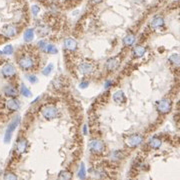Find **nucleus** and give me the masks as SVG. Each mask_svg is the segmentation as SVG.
<instances>
[{
	"label": "nucleus",
	"mask_w": 180,
	"mask_h": 180,
	"mask_svg": "<svg viewBox=\"0 0 180 180\" xmlns=\"http://www.w3.org/2000/svg\"><path fill=\"white\" fill-rule=\"evenodd\" d=\"M89 147H90L91 152H93V153H96V154L101 153V152L103 151V149H104L103 142L101 141V140H98V139L92 140V141L90 142Z\"/></svg>",
	"instance_id": "nucleus-5"
},
{
	"label": "nucleus",
	"mask_w": 180,
	"mask_h": 180,
	"mask_svg": "<svg viewBox=\"0 0 180 180\" xmlns=\"http://www.w3.org/2000/svg\"><path fill=\"white\" fill-rule=\"evenodd\" d=\"M39 10H40V9H39V7L37 6V5H33V6H32V13L35 15V16L38 14Z\"/></svg>",
	"instance_id": "nucleus-28"
},
{
	"label": "nucleus",
	"mask_w": 180,
	"mask_h": 180,
	"mask_svg": "<svg viewBox=\"0 0 180 180\" xmlns=\"http://www.w3.org/2000/svg\"><path fill=\"white\" fill-rule=\"evenodd\" d=\"M27 79H28L31 83H36L37 82V78H36V76H34V75H28L27 76Z\"/></svg>",
	"instance_id": "nucleus-27"
},
{
	"label": "nucleus",
	"mask_w": 180,
	"mask_h": 180,
	"mask_svg": "<svg viewBox=\"0 0 180 180\" xmlns=\"http://www.w3.org/2000/svg\"><path fill=\"white\" fill-rule=\"evenodd\" d=\"M4 178L5 179H16L17 176L13 175V174H7V175L4 176Z\"/></svg>",
	"instance_id": "nucleus-30"
},
{
	"label": "nucleus",
	"mask_w": 180,
	"mask_h": 180,
	"mask_svg": "<svg viewBox=\"0 0 180 180\" xmlns=\"http://www.w3.org/2000/svg\"><path fill=\"white\" fill-rule=\"evenodd\" d=\"M88 86V82H82L81 85H80V87L81 88H86Z\"/></svg>",
	"instance_id": "nucleus-31"
},
{
	"label": "nucleus",
	"mask_w": 180,
	"mask_h": 180,
	"mask_svg": "<svg viewBox=\"0 0 180 180\" xmlns=\"http://www.w3.org/2000/svg\"><path fill=\"white\" fill-rule=\"evenodd\" d=\"M4 93H5V95H7V96H9V97H14L17 95V90L15 89L13 86L8 85L4 88Z\"/></svg>",
	"instance_id": "nucleus-15"
},
{
	"label": "nucleus",
	"mask_w": 180,
	"mask_h": 180,
	"mask_svg": "<svg viewBox=\"0 0 180 180\" xmlns=\"http://www.w3.org/2000/svg\"><path fill=\"white\" fill-rule=\"evenodd\" d=\"M18 64L23 70H29L34 67L35 61L30 55H24L18 60Z\"/></svg>",
	"instance_id": "nucleus-2"
},
{
	"label": "nucleus",
	"mask_w": 180,
	"mask_h": 180,
	"mask_svg": "<svg viewBox=\"0 0 180 180\" xmlns=\"http://www.w3.org/2000/svg\"><path fill=\"white\" fill-rule=\"evenodd\" d=\"M64 47L65 49L70 50V51H74V50L77 48V43H76L75 40L71 38H67L65 41H64Z\"/></svg>",
	"instance_id": "nucleus-9"
},
{
	"label": "nucleus",
	"mask_w": 180,
	"mask_h": 180,
	"mask_svg": "<svg viewBox=\"0 0 180 180\" xmlns=\"http://www.w3.org/2000/svg\"><path fill=\"white\" fill-rule=\"evenodd\" d=\"M26 147H27V142L25 139H21L18 141V143H17V146H16V149L17 151L19 152V153H23V152L26 150Z\"/></svg>",
	"instance_id": "nucleus-16"
},
{
	"label": "nucleus",
	"mask_w": 180,
	"mask_h": 180,
	"mask_svg": "<svg viewBox=\"0 0 180 180\" xmlns=\"http://www.w3.org/2000/svg\"><path fill=\"white\" fill-rule=\"evenodd\" d=\"M44 51L49 52V53H52V54L57 53V49H56L55 46H54V45H52V44H47V46H46V48H45Z\"/></svg>",
	"instance_id": "nucleus-23"
},
{
	"label": "nucleus",
	"mask_w": 180,
	"mask_h": 180,
	"mask_svg": "<svg viewBox=\"0 0 180 180\" xmlns=\"http://www.w3.org/2000/svg\"><path fill=\"white\" fill-rule=\"evenodd\" d=\"M123 42H124L125 45H132L133 43L135 42V36L133 34H128L123 38Z\"/></svg>",
	"instance_id": "nucleus-20"
},
{
	"label": "nucleus",
	"mask_w": 180,
	"mask_h": 180,
	"mask_svg": "<svg viewBox=\"0 0 180 180\" xmlns=\"http://www.w3.org/2000/svg\"><path fill=\"white\" fill-rule=\"evenodd\" d=\"M52 68H53V65H52V64H49V65L46 66V67L43 69L42 73L44 74V75H48V74H50V72L52 71Z\"/></svg>",
	"instance_id": "nucleus-25"
},
{
	"label": "nucleus",
	"mask_w": 180,
	"mask_h": 180,
	"mask_svg": "<svg viewBox=\"0 0 180 180\" xmlns=\"http://www.w3.org/2000/svg\"><path fill=\"white\" fill-rule=\"evenodd\" d=\"M38 46H39V47L42 48L43 50H45V48H46L47 44H46V42H45V41H39V42H38Z\"/></svg>",
	"instance_id": "nucleus-29"
},
{
	"label": "nucleus",
	"mask_w": 180,
	"mask_h": 180,
	"mask_svg": "<svg viewBox=\"0 0 180 180\" xmlns=\"http://www.w3.org/2000/svg\"><path fill=\"white\" fill-rule=\"evenodd\" d=\"M93 2H95V3H99V2H101L102 0H92Z\"/></svg>",
	"instance_id": "nucleus-32"
},
{
	"label": "nucleus",
	"mask_w": 180,
	"mask_h": 180,
	"mask_svg": "<svg viewBox=\"0 0 180 180\" xmlns=\"http://www.w3.org/2000/svg\"><path fill=\"white\" fill-rule=\"evenodd\" d=\"M3 53L4 54H7V55H10V54L13 53V46L12 45H6L4 47V49H3Z\"/></svg>",
	"instance_id": "nucleus-24"
},
{
	"label": "nucleus",
	"mask_w": 180,
	"mask_h": 180,
	"mask_svg": "<svg viewBox=\"0 0 180 180\" xmlns=\"http://www.w3.org/2000/svg\"><path fill=\"white\" fill-rule=\"evenodd\" d=\"M20 92H21V94H22L23 96H25V97H30V96H31L30 90H29L28 88H27L26 86L24 85V84H21Z\"/></svg>",
	"instance_id": "nucleus-22"
},
{
	"label": "nucleus",
	"mask_w": 180,
	"mask_h": 180,
	"mask_svg": "<svg viewBox=\"0 0 180 180\" xmlns=\"http://www.w3.org/2000/svg\"><path fill=\"white\" fill-rule=\"evenodd\" d=\"M113 99H114V101L116 103H122L123 101L126 99V97H125V94L123 91L118 90V91H116V92L114 93V95H113Z\"/></svg>",
	"instance_id": "nucleus-12"
},
{
	"label": "nucleus",
	"mask_w": 180,
	"mask_h": 180,
	"mask_svg": "<svg viewBox=\"0 0 180 180\" xmlns=\"http://www.w3.org/2000/svg\"><path fill=\"white\" fill-rule=\"evenodd\" d=\"M161 140L158 139V138H151V139L149 140V145L151 148H154V149H157V148H159L160 146H161Z\"/></svg>",
	"instance_id": "nucleus-18"
},
{
	"label": "nucleus",
	"mask_w": 180,
	"mask_h": 180,
	"mask_svg": "<svg viewBox=\"0 0 180 180\" xmlns=\"http://www.w3.org/2000/svg\"><path fill=\"white\" fill-rule=\"evenodd\" d=\"M79 178H85V167H84V164L82 163L81 166H80V170H79Z\"/></svg>",
	"instance_id": "nucleus-26"
},
{
	"label": "nucleus",
	"mask_w": 180,
	"mask_h": 180,
	"mask_svg": "<svg viewBox=\"0 0 180 180\" xmlns=\"http://www.w3.org/2000/svg\"><path fill=\"white\" fill-rule=\"evenodd\" d=\"M6 106L7 108L10 109V110H17L20 105H19V102L16 99H9L6 103Z\"/></svg>",
	"instance_id": "nucleus-14"
},
{
	"label": "nucleus",
	"mask_w": 180,
	"mask_h": 180,
	"mask_svg": "<svg viewBox=\"0 0 180 180\" xmlns=\"http://www.w3.org/2000/svg\"><path fill=\"white\" fill-rule=\"evenodd\" d=\"M33 38H34V30L32 28L27 29L24 33V40L26 42H30V41L33 40Z\"/></svg>",
	"instance_id": "nucleus-17"
},
{
	"label": "nucleus",
	"mask_w": 180,
	"mask_h": 180,
	"mask_svg": "<svg viewBox=\"0 0 180 180\" xmlns=\"http://www.w3.org/2000/svg\"><path fill=\"white\" fill-rule=\"evenodd\" d=\"M157 109L159 112L163 113V114H166V113L169 112L171 110V102H170L169 99H163V100L160 101L158 103Z\"/></svg>",
	"instance_id": "nucleus-6"
},
{
	"label": "nucleus",
	"mask_w": 180,
	"mask_h": 180,
	"mask_svg": "<svg viewBox=\"0 0 180 180\" xmlns=\"http://www.w3.org/2000/svg\"><path fill=\"white\" fill-rule=\"evenodd\" d=\"M142 141H143V137L139 134L131 135L130 137L126 140L127 145H128L129 147H136V146L140 145V144L142 143Z\"/></svg>",
	"instance_id": "nucleus-4"
},
{
	"label": "nucleus",
	"mask_w": 180,
	"mask_h": 180,
	"mask_svg": "<svg viewBox=\"0 0 180 180\" xmlns=\"http://www.w3.org/2000/svg\"><path fill=\"white\" fill-rule=\"evenodd\" d=\"M145 48L142 47V46H136V47L134 48V50H133V53H134V55L136 56V57H141V56L144 55V53H145Z\"/></svg>",
	"instance_id": "nucleus-19"
},
{
	"label": "nucleus",
	"mask_w": 180,
	"mask_h": 180,
	"mask_svg": "<svg viewBox=\"0 0 180 180\" xmlns=\"http://www.w3.org/2000/svg\"><path fill=\"white\" fill-rule=\"evenodd\" d=\"M42 115L46 119H53L57 116L58 111L54 106H46L42 109Z\"/></svg>",
	"instance_id": "nucleus-3"
},
{
	"label": "nucleus",
	"mask_w": 180,
	"mask_h": 180,
	"mask_svg": "<svg viewBox=\"0 0 180 180\" xmlns=\"http://www.w3.org/2000/svg\"><path fill=\"white\" fill-rule=\"evenodd\" d=\"M79 71L81 72L84 75H88V74H91L93 71H94V68L90 63H82L79 65Z\"/></svg>",
	"instance_id": "nucleus-8"
},
{
	"label": "nucleus",
	"mask_w": 180,
	"mask_h": 180,
	"mask_svg": "<svg viewBox=\"0 0 180 180\" xmlns=\"http://www.w3.org/2000/svg\"><path fill=\"white\" fill-rule=\"evenodd\" d=\"M1 53H3V52H1V51H0V54H1Z\"/></svg>",
	"instance_id": "nucleus-33"
},
{
	"label": "nucleus",
	"mask_w": 180,
	"mask_h": 180,
	"mask_svg": "<svg viewBox=\"0 0 180 180\" xmlns=\"http://www.w3.org/2000/svg\"><path fill=\"white\" fill-rule=\"evenodd\" d=\"M16 28H15L14 26H12V25H9V26H6L4 28V30H3V34L5 35V36L7 37H12L14 36L15 34H16Z\"/></svg>",
	"instance_id": "nucleus-13"
},
{
	"label": "nucleus",
	"mask_w": 180,
	"mask_h": 180,
	"mask_svg": "<svg viewBox=\"0 0 180 180\" xmlns=\"http://www.w3.org/2000/svg\"><path fill=\"white\" fill-rule=\"evenodd\" d=\"M164 24V20L161 16H155L151 21V27L154 29H158L162 27Z\"/></svg>",
	"instance_id": "nucleus-10"
},
{
	"label": "nucleus",
	"mask_w": 180,
	"mask_h": 180,
	"mask_svg": "<svg viewBox=\"0 0 180 180\" xmlns=\"http://www.w3.org/2000/svg\"><path fill=\"white\" fill-rule=\"evenodd\" d=\"M169 60L175 66H180V55H178V54H173V55H171Z\"/></svg>",
	"instance_id": "nucleus-21"
},
{
	"label": "nucleus",
	"mask_w": 180,
	"mask_h": 180,
	"mask_svg": "<svg viewBox=\"0 0 180 180\" xmlns=\"http://www.w3.org/2000/svg\"><path fill=\"white\" fill-rule=\"evenodd\" d=\"M106 68L108 70H115L119 66V61L116 58H111L106 62Z\"/></svg>",
	"instance_id": "nucleus-11"
},
{
	"label": "nucleus",
	"mask_w": 180,
	"mask_h": 180,
	"mask_svg": "<svg viewBox=\"0 0 180 180\" xmlns=\"http://www.w3.org/2000/svg\"><path fill=\"white\" fill-rule=\"evenodd\" d=\"M19 122H20V117H15L12 121L10 122V124L8 125L6 131H5V135H4V142L5 143H9L11 140V137H12V133L13 131L16 129V127L18 126Z\"/></svg>",
	"instance_id": "nucleus-1"
},
{
	"label": "nucleus",
	"mask_w": 180,
	"mask_h": 180,
	"mask_svg": "<svg viewBox=\"0 0 180 180\" xmlns=\"http://www.w3.org/2000/svg\"><path fill=\"white\" fill-rule=\"evenodd\" d=\"M15 73H16V70L12 64L7 63L2 67V74L5 77H12L15 75Z\"/></svg>",
	"instance_id": "nucleus-7"
}]
</instances>
